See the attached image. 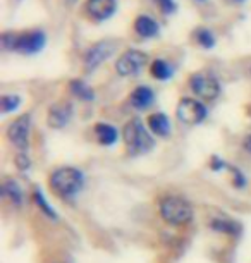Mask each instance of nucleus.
<instances>
[{"instance_id":"obj_25","label":"nucleus","mask_w":251,"mask_h":263,"mask_svg":"<svg viewBox=\"0 0 251 263\" xmlns=\"http://www.w3.org/2000/svg\"><path fill=\"white\" fill-rule=\"evenodd\" d=\"M210 167H211V171H222V168H225V162L222 160V158H219V157H211V162H210Z\"/></svg>"},{"instance_id":"obj_13","label":"nucleus","mask_w":251,"mask_h":263,"mask_svg":"<svg viewBox=\"0 0 251 263\" xmlns=\"http://www.w3.org/2000/svg\"><path fill=\"white\" fill-rule=\"evenodd\" d=\"M153 100H155V95L148 86H138L136 90H132L129 97L131 105L134 108H140V110L150 107L151 103H153Z\"/></svg>"},{"instance_id":"obj_6","label":"nucleus","mask_w":251,"mask_h":263,"mask_svg":"<svg viewBox=\"0 0 251 263\" xmlns=\"http://www.w3.org/2000/svg\"><path fill=\"white\" fill-rule=\"evenodd\" d=\"M148 57L145 52L141 50H126L122 55L117 59L115 62V71L121 76H131V74L138 72L140 69L145 66Z\"/></svg>"},{"instance_id":"obj_5","label":"nucleus","mask_w":251,"mask_h":263,"mask_svg":"<svg viewBox=\"0 0 251 263\" xmlns=\"http://www.w3.org/2000/svg\"><path fill=\"white\" fill-rule=\"evenodd\" d=\"M115 43L114 42H109V40H103V42H98L95 45H91L90 48L86 50L85 53V66H86V71L91 72L95 69L103 64L109 59L112 53L115 50Z\"/></svg>"},{"instance_id":"obj_20","label":"nucleus","mask_w":251,"mask_h":263,"mask_svg":"<svg viewBox=\"0 0 251 263\" xmlns=\"http://www.w3.org/2000/svg\"><path fill=\"white\" fill-rule=\"evenodd\" d=\"M19 105H21V97L17 95H4L2 100H0V110H2V114L14 112Z\"/></svg>"},{"instance_id":"obj_17","label":"nucleus","mask_w":251,"mask_h":263,"mask_svg":"<svg viewBox=\"0 0 251 263\" xmlns=\"http://www.w3.org/2000/svg\"><path fill=\"white\" fill-rule=\"evenodd\" d=\"M69 90H71V93L78 98H81V100H86V102H91L93 98H95V93H93V90L85 81H81V79H74V81H71V84H69Z\"/></svg>"},{"instance_id":"obj_26","label":"nucleus","mask_w":251,"mask_h":263,"mask_svg":"<svg viewBox=\"0 0 251 263\" xmlns=\"http://www.w3.org/2000/svg\"><path fill=\"white\" fill-rule=\"evenodd\" d=\"M16 165H17V168L24 171V168L29 167V158L26 155H17L16 157Z\"/></svg>"},{"instance_id":"obj_19","label":"nucleus","mask_w":251,"mask_h":263,"mask_svg":"<svg viewBox=\"0 0 251 263\" xmlns=\"http://www.w3.org/2000/svg\"><path fill=\"white\" fill-rule=\"evenodd\" d=\"M195 38H196V42H198L203 48H214L215 47L214 33H211L210 29H206V28L196 29V31H195Z\"/></svg>"},{"instance_id":"obj_3","label":"nucleus","mask_w":251,"mask_h":263,"mask_svg":"<svg viewBox=\"0 0 251 263\" xmlns=\"http://www.w3.org/2000/svg\"><path fill=\"white\" fill-rule=\"evenodd\" d=\"M122 135H124V143L129 155H143V153H148L155 146L153 138L148 135V131H146V127L143 126L140 119H131L124 126Z\"/></svg>"},{"instance_id":"obj_10","label":"nucleus","mask_w":251,"mask_h":263,"mask_svg":"<svg viewBox=\"0 0 251 263\" xmlns=\"http://www.w3.org/2000/svg\"><path fill=\"white\" fill-rule=\"evenodd\" d=\"M86 12L95 21H105L114 16L117 9V0H86Z\"/></svg>"},{"instance_id":"obj_9","label":"nucleus","mask_w":251,"mask_h":263,"mask_svg":"<svg viewBox=\"0 0 251 263\" xmlns=\"http://www.w3.org/2000/svg\"><path fill=\"white\" fill-rule=\"evenodd\" d=\"M29 126H31V117L21 116L14 121L7 129V138L11 140L12 145H16L19 150H26L29 141Z\"/></svg>"},{"instance_id":"obj_16","label":"nucleus","mask_w":251,"mask_h":263,"mask_svg":"<svg viewBox=\"0 0 251 263\" xmlns=\"http://www.w3.org/2000/svg\"><path fill=\"white\" fill-rule=\"evenodd\" d=\"M150 74L155 79H159V81H167V79H170L172 74H174V67H172L167 61L155 59L150 66Z\"/></svg>"},{"instance_id":"obj_1","label":"nucleus","mask_w":251,"mask_h":263,"mask_svg":"<svg viewBox=\"0 0 251 263\" xmlns=\"http://www.w3.org/2000/svg\"><path fill=\"white\" fill-rule=\"evenodd\" d=\"M45 42L47 36L40 29H31V31H24V33L7 31L0 36V43H2L4 50L19 52L24 53V55L38 53L45 47Z\"/></svg>"},{"instance_id":"obj_15","label":"nucleus","mask_w":251,"mask_h":263,"mask_svg":"<svg viewBox=\"0 0 251 263\" xmlns=\"http://www.w3.org/2000/svg\"><path fill=\"white\" fill-rule=\"evenodd\" d=\"M95 135H96L98 143L103 146L114 145V143L117 141V138H119V133H117V129L114 126H110V124H103V122L95 126Z\"/></svg>"},{"instance_id":"obj_22","label":"nucleus","mask_w":251,"mask_h":263,"mask_svg":"<svg viewBox=\"0 0 251 263\" xmlns=\"http://www.w3.org/2000/svg\"><path fill=\"white\" fill-rule=\"evenodd\" d=\"M33 201L36 203V206L40 208V210L45 213V215H48L50 218H57V212L53 210V208L48 205L47 203V200L43 198V195L40 191H34V195H33Z\"/></svg>"},{"instance_id":"obj_12","label":"nucleus","mask_w":251,"mask_h":263,"mask_svg":"<svg viewBox=\"0 0 251 263\" xmlns=\"http://www.w3.org/2000/svg\"><path fill=\"white\" fill-rule=\"evenodd\" d=\"M134 31L143 38H153L159 34V23L150 16H138L134 21Z\"/></svg>"},{"instance_id":"obj_8","label":"nucleus","mask_w":251,"mask_h":263,"mask_svg":"<svg viewBox=\"0 0 251 263\" xmlns=\"http://www.w3.org/2000/svg\"><path fill=\"white\" fill-rule=\"evenodd\" d=\"M189 86L196 95L201 98H206V100H214L220 93V86H219L217 79L206 76V74H193L189 79Z\"/></svg>"},{"instance_id":"obj_27","label":"nucleus","mask_w":251,"mask_h":263,"mask_svg":"<svg viewBox=\"0 0 251 263\" xmlns=\"http://www.w3.org/2000/svg\"><path fill=\"white\" fill-rule=\"evenodd\" d=\"M244 148H246V150H248V152L251 153V135H249V136L244 140Z\"/></svg>"},{"instance_id":"obj_11","label":"nucleus","mask_w":251,"mask_h":263,"mask_svg":"<svg viewBox=\"0 0 251 263\" xmlns=\"http://www.w3.org/2000/svg\"><path fill=\"white\" fill-rule=\"evenodd\" d=\"M71 116H72V105L67 102H61V103H55V105L50 107L48 110V126L50 127H55V129H61L64 127L66 124L71 121Z\"/></svg>"},{"instance_id":"obj_23","label":"nucleus","mask_w":251,"mask_h":263,"mask_svg":"<svg viewBox=\"0 0 251 263\" xmlns=\"http://www.w3.org/2000/svg\"><path fill=\"white\" fill-rule=\"evenodd\" d=\"M155 2L159 4L160 11L164 12V14H174L176 9H177L174 0H155Z\"/></svg>"},{"instance_id":"obj_14","label":"nucleus","mask_w":251,"mask_h":263,"mask_svg":"<svg viewBox=\"0 0 251 263\" xmlns=\"http://www.w3.org/2000/svg\"><path fill=\"white\" fill-rule=\"evenodd\" d=\"M148 127H150V131L157 136H169L170 129H172L169 117L162 112L151 114V116L148 117Z\"/></svg>"},{"instance_id":"obj_21","label":"nucleus","mask_w":251,"mask_h":263,"mask_svg":"<svg viewBox=\"0 0 251 263\" xmlns=\"http://www.w3.org/2000/svg\"><path fill=\"white\" fill-rule=\"evenodd\" d=\"M211 229H215V231H219V232H227V234H238L239 232V226L238 224H234V222H230V220H214L211 222Z\"/></svg>"},{"instance_id":"obj_4","label":"nucleus","mask_w":251,"mask_h":263,"mask_svg":"<svg viewBox=\"0 0 251 263\" xmlns=\"http://www.w3.org/2000/svg\"><path fill=\"white\" fill-rule=\"evenodd\" d=\"M160 215L172 226H184L193 218V208L179 196H169L160 203Z\"/></svg>"},{"instance_id":"obj_7","label":"nucleus","mask_w":251,"mask_h":263,"mask_svg":"<svg viewBox=\"0 0 251 263\" xmlns=\"http://www.w3.org/2000/svg\"><path fill=\"white\" fill-rule=\"evenodd\" d=\"M177 117L184 124H200L206 117V107L195 98H183L177 105Z\"/></svg>"},{"instance_id":"obj_2","label":"nucleus","mask_w":251,"mask_h":263,"mask_svg":"<svg viewBox=\"0 0 251 263\" xmlns=\"http://www.w3.org/2000/svg\"><path fill=\"white\" fill-rule=\"evenodd\" d=\"M85 177L74 167H61L52 172L50 187L64 198H71L83 190Z\"/></svg>"},{"instance_id":"obj_18","label":"nucleus","mask_w":251,"mask_h":263,"mask_svg":"<svg viewBox=\"0 0 251 263\" xmlns=\"http://www.w3.org/2000/svg\"><path fill=\"white\" fill-rule=\"evenodd\" d=\"M2 195L9 198L12 203H16V205H21V201H23V193L21 190H19V186H17V182H14V181H6L2 184Z\"/></svg>"},{"instance_id":"obj_24","label":"nucleus","mask_w":251,"mask_h":263,"mask_svg":"<svg viewBox=\"0 0 251 263\" xmlns=\"http://www.w3.org/2000/svg\"><path fill=\"white\" fill-rule=\"evenodd\" d=\"M233 174H234V186L238 187H243L246 184V179H244V174L239 171V168L233 167Z\"/></svg>"}]
</instances>
